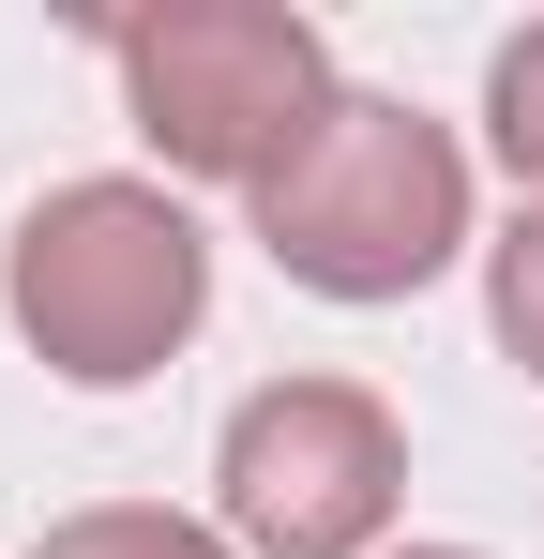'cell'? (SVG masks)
<instances>
[{"instance_id": "obj_4", "label": "cell", "mask_w": 544, "mask_h": 559, "mask_svg": "<svg viewBox=\"0 0 544 559\" xmlns=\"http://www.w3.org/2000/svg\"><path fill=\"white\" fill-rule=\"evenodd\" d=\"M227 530L272 559H363L393 530V484H409V439H393V408L363 393V378H272L227 408Z\"/></svg>"}, {"instance_id": "obj_2", "label": "cell", "mask_w": 544, "mask_h": 559, "mask_svg": "<svg viewBox=\"0 0 544 559\" xmlns=\"http://www.w3.org/2000/svg\"><path fill=\"white\" fill-rule=\"evenodd\" d=\"M0 302H15V333H31L61 378L121 393V378H152L181 333H197L212 242H197V212L152 197V182H61L31 227H15Z\"/></svg>"}, {"instance_id": "obj_7", "label": "cell", "mask_w": 544, "mask_h": 559, "mask_svg": "<svg viewBox=\"0 0 544 559\" xmlns=\"http://www.w3.org/2000/svg\"><path fill=\"white\" fill-rule=\"evenodd\" d=\"M484 318H499V348L544 378V212L515 227V242H499V273H484Z\"/></svg>"}, {"instance_id": "obj_3", "label": "cell", "mask_w": 544, "mask_h": 559, "mask_svg": "<svg viewBox=\"0 0 544 559\" xmlns=\"http://www.w3.org/2000/svg\"><path fill=\"white\" fill-rule=\"evenodd\" d=\"M106 61H121L137 136H152L167 167H197V182H272V167L333 121L318 31L272 15V0H167V15L106 31Z\"/></svg>"}, {"instance_id": "obj_6", "label": "cell", "mask_w": 544, "mask_h": 559, "mask_svg": "<svg viewBox=\"0 0 544 559\" xmlns=\"http://www.w3.org/2000/svg\"><path fill=\"white\" fill-rule=\"evenodd\" d=\"M484 136H499V167H515V182H544V31L499 46V76H484Z\"/></svg>"}, {"instance_id": "obj_5", "label": "cell", "mask_w": 544, "mask_h": 559, "mask_svg": "<svg viewBox=\"0 0 544 559\" xmlns=\"http://www.w3.org/2000/svg\"><path fill=\"white\" fill-rule=\"evenodd\" d=\"M31 559H227L197 514H137V499H106V514H61Z\"/></svg>"}, {"instance_id": "obj_1", "label": "cell", "mask_w": 544, "mask_h": 559, "mask_svg": "<svg viewBox=\"0 0 544 559\" xmlns=\"http://www.w3.org/2000/svg\"><path fill=\"white\" fill-rule=\"evenodd\" d=\"M258 242H272V273L318 287V302H409L469 242V167H453V136L424 106L333 92V121L258 182Z\"/></svg>"}, {"instance_id": "obj_8", "label": "cell", "mask_w": 544, "mask_h": 559, "mask_svg": "<svg viewBox=\"0 0 544 559\" xmlns=\"http://www.w3.org/2000/svg\"><path fill=\"white\" fill-rule=\"evenodd\" d=\"M409 559H469V545H409Z\"/></svg>"}]
</instances>
